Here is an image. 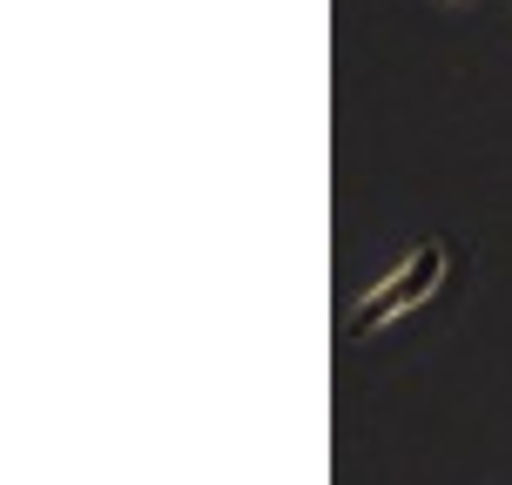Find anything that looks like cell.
<instances>
[{
  "label": "cell",
  "mask_w": 512,
  "mask_h": 485,
  "mask_svg": "<svg viewBox=\"0 0 512 485\" xmlns=\"http://www.w3.org/2000/svg\"><path fill=\"white\" fill-rule=\"evenodd\" d=\"M445 277H452V243H445V236L411 243L405 256H391L378 277L351 297V331H391L398 317L432 304L438 290H445Z\"/></svg>",
  "instance_id": "obj_1"
},
{
  "label": "cell",
  "mask_w": 512,
  "mask_h": 485,
  "mask_svg": "<svg viewBox=\"0 0 512 485\" xmlns=\"http://www.w3.org/2000/svg\"><path fill=\"white\" fill-rule=\"evenodd\" d=\"M445 7H465V0H445Z\"/></svg>",
  "instance_id": "obj_2"
}]
</instances>
